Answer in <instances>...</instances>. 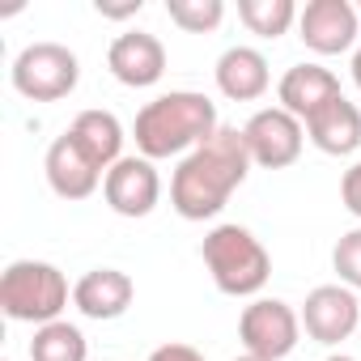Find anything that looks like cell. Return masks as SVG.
Returning a JSON list of instances; mask_svg holds the SVG:
<instances>
[{"label":"cell","mask_w":361,"mask_h":361,"mask_svg":"<svg viewBox=\"0 0 361 361\" xmlns=\"http://www.w3.org/2000/svg\"><path fill=\"white\" fill-rule=\"evenodd\" d=\"M251 153L243 140V128H217L200 149H192L178 161L174 178H170V209L183 221H209L217 217L230 196L247 183L251 174Z\"/></svg>","instance_id":"6da1fadb"},{"label":"cell","mask_w":361,"mask_h":361,"mask_svg":"<svg viewBox=\"0 0 361 361\" xmlns=\"http://www.w3.org/2000/svg\"><path fill=\"white\" fill-rule=\"evenodd\" d=\"M217 128H221V119H217V106H213L209 94L170 90V94H157L153 102H145L136 111L132 136H136L140 157H149V161H161V157H178V161H183Z\"/></svg>","instance_id":"7a4b0ae2"},{"label":"cell","mask_w":361,"mask_h":361,"mask_svg":"<svg viewBox=\"0 0 361 361\" xmlns=\"http://www.w3.org/2000/svg\"><path fill=\"white\" fill-rule=\"evenodd\" d=\"M200 255H204V268H209L213 285L226 298H255L272 276L268 247L247 226H234V221L213 226L200 243Z\"/></svg>","instance_id":"3957f363"},{"label":"cell","mask_w":361,"mask_h":361,"mask_svg":"<svg viewBox=\"0 0 361 361\" xmlns=\"http://www.w3.org/2000/svg\"><path fill=\"white\" fill-rule=\"evenodd\" d=\"M68 276L47 259H13L0 276V310L13 323H56L68 306Z\"/></svg>","instance_id":"277c9868"},{"label":"cell","mask_w":361,"mask_h":361,"mask_svg":"<svg viewBox=\"0 0 361 361\" xmlns=\"http://www.w3.org/2000/svg\"><path fill=\"white\" fill-rule=\"evenodd\" d=\"M13 90L30 102H60L81 81V60L64 43H30L13 60Z\"/></svg>","instance_id":"5b68a950"},{"label":"cell","mask_w":361,"mask_h":361,"mask_svg":"<svg viewBox=\"0 0 361 361\" xmlns=\"http://www.w3.org/2000/svg\"><path fill=\"white\" fill-rule=\"evenodd\" d=\"M298 336H302V314L281 302V298H255L251 306H243V319H238V340L251 357H264V361H281L298 348Z\"/></svg>","instance_id":"8992f818"},{"label":"cell","mask_w":361,"mask_h":361,"mask_svg":"<svg viewBox=\"0 0 361 361\" xmlns=\"http://www.w3.org/2000/svg\"><path fill=\"white\" fill-rule=\"evenodd\" d=\"M243 140L255 166L264 170H285L302 157L306 145V123L298 115H289L285 106H264L243 123Z\"/></svg>","instance_id":"52a82bcc"},{"label":"cell","mask_w":361,"mask_h":361,"mask_svg":"<svg viewBox=\"0 0 361 361\" xmlns=\"http://www.w3.org/2000/svg\"><path fill=\"white\" fill-rule=\"evenodd\" d=\"M357 30H361V13L348 0H306V9L298 13V39L314 56L357 51Z\"/></svg>","instance_id":"ba28073f"},{"label":"cell","mask_w":361,"mask_h":361,"mask_svg":"<svg viewBox=\"0 0 361 361\" xmlns=\"http://www.w3.org/2000/svg\"><path fill=\"white\" fill-rule=\"evenodd\" d=\"M102 196H106L111 213H119V217H132V221L149 217L157 209V200H161V174L140 153L119 157L102 178Z\"/></svg>","instance_id":"9c48e42d"},{"label":"cell","mask_w":361,"mask_h":361,"mask_svg":"<svg viewBox=\"0 0 361 361\" xmlns=\"http://www.w3.org/2000/svg\"><path fill=\"white\" fill-rule=\"evenodd\" d=\"M302 327L319 344H340L361 327V302L348 285H319L302 302Z\"/></svg>","instance_id":"30bf717a"},{"label":"cell","mask_w":361,"mask_h":361,"mask_svg":"<svg viewBox=\"0 0 361 361\" xmlns=\"http://www.w3.org/2000/svg\"><path fill=\"white\" fill-rule=\"evenodd\" d=\"M43 170H47V188L60 196V200H90L98 188H102V170H98V161L64 132V136H56L51 140V149H47V157H43Z\"/></svg>","instance_id":"8fae6325"},{"label":"cell","mask_w":361,"mask_h":361,"mask_svg":"<svg viewBox=\"0 0 361 361\" xmlns=\"http://www.w3.org/2000/svg\"><path fill=\"white\" fill-rule=\"evenodd\" d=\"M106 68L119 85L128 90H149L166 73V47L149 30H128L106 47Z\"/></svg>","instance_id":"7c38bea8"},{"label":"cell","mask_w":361,"mask_h":361,"mask_svg":"<svg viewBox=\"0 0 361 361\" xmlns=\"http://www.w3.org/2000/svg\"><path fill=\"white\" fill-rule=\"evenodd\" d=\"M136 298V285L128 272L119 268H90L77 285H73V306L85 314V319H98V323H111L119 314H128Z\"/></svg>","instance_id":"4fadbf2b"},{"label":"cell","mask_w":361,"mask_h":361,"mask_svg":"<svg viewBox=\"0 0 361 361\" xmlns=\"http://www.w3.org/2000/svg\"><path fill=\"white\" fill-rule=\"evenodd\" d=\"M276 98H281L276 106H285L289 115H298L306 123L314 111H323L331 98H340V77L331 68H323V64H293L281 77Z\"/></svg>","instance_id":"5bb4252c"},{"label":"cell","mask_w":361,"mask_h":361,"mask_svg":"<svg viewBox=\"0 0 361 361\" xmlns=\"http://www.w3.org/2000/svg\"><path fill=\"white\" fill-rule=\"evenodd\" d=\"M306 140H310L319 153H327V157H348V153H357V149H361V111H357V102H348V98L340 94V98H331L323 111H314V115L306 119Z\"/></svg>","instance_id":"9a60e30c"},{"label":"cell","mask_w":361,"mask_h":361,"mask_svg":"<svg viewBox=\"0 0 361 361\" xmlns=\"http://www.w3.org/2000/svg\"><path fill=\"white\" fill-rule=\"evenodd\" d=\"M213 77H217V90H221L230 102H255V98H264L268 85H272L268 60H264V51H255V47H226L221 60H217V68H213Z\"/></svg>","instance_id":"2e32d148"},{"label":"cell","mask_w":361,"mask_h":361,"mask_svg":"<svg viewBox=\"0 0 361 361\" xmlns=\"http://www.w3.org/2000/svg\"><path fill=\"white\" fill-rule=\"evenodd\" d=\"M68 136L98 161L102 174H106L119 157H128V153H123V123H119L111 111H102V106L77 111V119L68 123Z\"/></svg>","instance_id":"e0dca14e"},{"label":"cell","mask_w":361,"mask_h":361,"mask_svg":"<svg viewBox=\"0 0 361 361\" xmlns=\"http://www.w3.org/2000/svg\"><path fill=\"white\" fill-rule=\"evenodd\" d=\"M30 361H90V340H85V331H81L77 323H68V319L43 323V327H35Z\"/></svg>","instance_id":"ac0fdd59"},{"label":"cell","mask_w":361,"mask_h":361,"mask_svg":"<svg viewBox=\"0 0 361 361\" xmlns=\"http://www.w3.org/2000/svg\"><path fill=\"white\" fill-rule=\"evenodd\" d=\"M298 5L293 0H238V22L259 35V39H281L289 35V26L298 22Z\"/></svg>","instance_id":"d6986e66"},{"label":"cell","mask_w":361,"mask_h":361,"mask_svg":"<svg viewBox=\"0 0 361 361\" xmlns=\"http://www.w3.org/2000/svg\"><path fill=\"white\" fill-rule=\"evenodd\" d=\"M166 18L188 35H209L221 26L226 5L221 0H166Z\"/></svg>","instance_id":"ffe728a7"},{"label":"cell","mask_w":361,"mask_h":361,"mask_svg":"<svg viewBox=\"0 0 361 361\" xmlns=\"http://www.w3.org/2000/svg\"><path fill=\"white\" fill-rule=\"evenodd\" d=\"M331 268L340 276V285H348L353 293H361V226L340 234V243L331 247Z\"/></svg>","instance_id":"44dd1931"},{"label":"cell","mask_w":361,"mask_h":361,"mask_svg":"<svg viewBox=\"0 0 361 361\" xmlns=\"http://www.w3.org/2000/svg\"><path fill=\"white\" fill-rule=\"evenodd\" d=\"M340 200H344V209L361 221V161H353V166L344 170V178H340Z\"/></svg>","instance_id":"7402d4cb"},{"label":"cell","mask_w":361,"mask_h":361,"mask_svg":"<svg viewBox=\"0 0 361 361\" xmlns=\"http://www.w3.org/2000/svg\"><path fill=\"white\" fill-rule=\"evenodd\" d=\"M145 361H204V353H200V348H192V344L170 340V344H157Z\"/></svg>","instance_id":"603a6c76"},{"label":"cell","mask_w":361,"mask_h":361,"mask_svg":"<svg viewBox=\"0 0 361 361\" xmlns=\"http://www.w3.org/2000/svg\"><path fill=\"white\" fill-rule=\"evenodd\" d=\"M145 9V0H128V5H102V0H98V13L102 18H136Z\"/></svg>","instance_id":"cb8c5ba5"},{"label":"cell","mask_w":361,"mask_h":361,"mask_svg":"<svg viewBox=\"0 0 361 361\" xmlns=\"http://www.w3.org/2000/svg\"><path fill=\"white\" fill-rule=\"evenodd\" d=\"M348 73H353V85L361 90V43H357V51H353V68H348Z\"/></svg>","instance_id":"d4e9b609"},{"label":"cell","mask_w":361,"mask_h":361,"mask_svg":"<svg viewBox=\"0 0 361 361\" xmlns=\"http://www.w3.org/2000/svg\"><path fill=\"white\" fill-rule=\"evenodd\" d=\"M327 361H357V357H348V353H331Z\"/></svg>","instance_id":"484cf974"},{"label":"cell","mask_w":361,"mask_h":361,"mask_svg":"<svg viewBox=\"0 0 361 361\" xmlns=\"http://www.w3.org/2000/svg\"><path fill=\"white\" fill-rule=\"evenodd\" d=\"M234 361H264V357H251V353H243V357H234Z\"/></svg>","instance_id":"4316f807"},{"label":"cell","mask_w":361,"mask_h":361,"mask_svg":"<svg viewBox=\"0 0 361 361\" xmlns=\"http://www.w3.org/2000/svg\"><path fill=\"white\" fill-rule=\"evenodd\" d=\"M357 13H361V5H357Z\"/></svg>","instance_id":"83f0119b"}]
</instances>
